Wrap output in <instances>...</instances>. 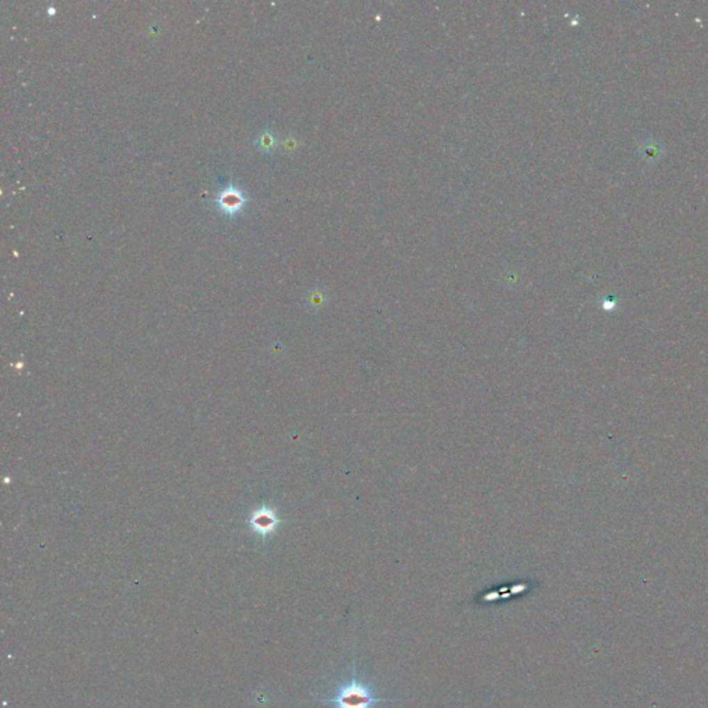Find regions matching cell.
Wrapping results in <instances>:
<instances>
[{
	"label": "cell",
	"mask_w": 708,
	"mask_h": 708,
	"mask_svg": "<svg viewBox=\"0 0 708 708\" xmlns=\"http://www.w3.org/2000/svg\"><path fill=\"white\" fill-rule=\"evenodd\" d=\"M256 145H258L259 148L265 149V151H267V149L273 148V147H274V136H273V133H270V132H263V133H261V135L258 136V139H256Z\"/></svg>",
	"instance_id": "cell-3"
},
{
	"label": "cell",
	"mask_w": 708,
	"mask_h": 708,
	"mask_svg": "<svg viewBox=\"0 0 708 708\" xmlns=\"http://www.w3.org/2000/svg\"><path fill=\"white\" fill-rule=\"evenodd\" d=\"M352 673V681L340 685L336 691V695L324 703L334 705L335 708H374L377 703L388 702V699L377 698L368 685L359 682L356 675V666L353 667Z\"/></svg>",
	"instance_id": "cell-1"
},
{
	"label": "cell",
	"mask_w": 708,
	"mask_h": 708,
	"mask_svg": "<svg viewBox=\"0 0 708 708\" xmlns=\"http://www.w3.org/2000/svg\"><path fill=\"white\" fill-rule=\"evenodd\" d=\"M216 202L223 212L234 215L244 208V205L247 202V197L241 188L231 184V186H227L219 191V194L216 197Z\"/></svg>",
	"instance_id": "cell-2"
}]
</instances>
